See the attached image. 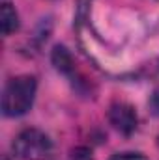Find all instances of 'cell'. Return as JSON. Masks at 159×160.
Instances as JSON below:
<instances>
[{
  "mask_svg": "<svg viewBox=\"0 0 159 160\" xmlns=\"http://www.w3.org/2000/svg\"><path fill=\"white\" fill-rule=\"evenodd\" d=\"M2 160H11V158H9L8 155H4V157H2Z\"/></svg>",
  "mask_w": 159,
  "mask_h": 160,
  "instance_id": "cell-9",
  "label": "cell"
},
{
  "mask_svg": "<svg viewBox=\"0 0 159 160\" xmlns=\"http://www.w3.org/2000/svg\"><path fill=\"white\" fill-rule=\"evenodd\" d=\"M51 62L54 65L56 71H60L62 75H68L71 77L75 73V62H73V56L71 52L64 47V45H56L51 52Z\"/></svg>",
  "mask_w": 159,
  "mask_h": 160,
  "instance_id": "cell-4",
  "label": "cell"
},
{
  "mask_svg": "<svg viewBox=\"0 0 159 160\" xmlns=\"http://www.w3.org/2000/svg\"><path fill=\"white\" fill-rule=\"evenodd\" d=\"M38 80L32 75H19L11 78L2 93V112L6 118H19L25 116L36 99Z\"/></svg>",
  "mask_w": 159,
  "mask_h": 160,
  "instance_id": "cell-1",
  "label": "cell"
},
{
  "mask_svg": "<svg viewBox=\"0 0 159 160\" xmlns=\"http://www.w3.org/2000/svg\"><path fill=\"white\" fill-rule=\"evenodd\" d=\"M0 26H2V34L4 36H11L13 32L19 30V13L17 9L9 4V2H4L2 4V11H0Z\"/></svg>",
  "mask_w": 159,
  "mask_h": 160,
  "instance_id": "cell-5",
  "label": "cell"
},
{
  "mask_svg": "<svg viewBox=\"0 0 159 160\" xmlns=\"http://www.w3.org/2000/svg\"><path fill=\"white\" fill-rule=\"evenodd\" d=\"M148 104H150L152 114L159 118V88H156V89L152 91V95H150V102H148Z\"/></svg>",
  "mask_w": 159,
  "mask_h": 160,
  "instance_id": "cell-8",
  "label": "cell"
},
{
  "mask_svg": "<svg viewBox=\"0 0 159 160\" xmlns=\"http://www.w3.org/2000/svg\"><path fill=\"white\" fill-rule=\"evenodd\" d=\"M52 149L51 138L40 128H25L21 130L13 143L11 151L21 160H43Z\"/></svg>",
  "mask_w": 159,
  "mask_h": 160,
  "instance_id": "cell-2",
  "label": "cell"
},
{
  "mask_svg": "<svg viewBox=\"0 0 159 160\" xmlns=\"http://www.w3.org/2000/svg\"><path fill=\"white\" fill-rule=\"evenodd\" d=\"M71 160H94V155H92V149L84 147V145H79L71 151Z\"/></svg>",
  "mask_w": 159,
  "mask_h": 160,
  "instance_id": "cell-6",
  "label": "cell"
},
{
  "mask_svg": "<svg viewBox=\"0 0 159 160\" xmlns=\"http://www.w3.org/2000/svg\"><path fill=\"white\" fill-rule=\"evenodd\" d=\"M111 160H148L142 153H135V151H125V153H116L112 155Z\"/></svg>",
  "mask_w": 159,
  "mask_h": 160,
  "instance_id": "cell-7",
  "label": "cell"
},
{
  "mask_svg": "<svg viewBox=\"0 0 159 160\" xmlns=\"http://www.w3.org/2000/svg\"><path fill=\"white\" fill-rule=\"evenodd\" d=\"M107 118H109V123L118 132L125 134V136H129V134H133L137 130V123H139L137 112L127 102H112L111 108H109Z\"/></svg>",
  "mask_w": 159,
  "mask_h": 160,
  "instance_id": "cell-3",
  "label": "cell"
}]
</instances>
